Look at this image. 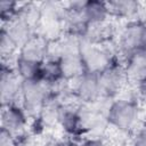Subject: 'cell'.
<instances>
[{"mask_svg":"<svg viewBox=\"0 0 146 146\" xmlns=\"http://www.w3.org/2000/svg\"><path fill=\"white\" fill-rule=\"evenodd\" d=\"M113 57L114 55L108 48L103 44H92L82 38L81 58L88 73L99 74L114 63Z\"/></svg>","mask_w":146,"mask_h":146,"instance_id":"cell-4","label":"cell"},{"mask_svg":"<svg viewBox=\"0 0 146 146\" xmlns=\"http://www.w3.org/2000/svg\"><path fill=\"white\" fill-rule=\"evenodd\" d=\"M82 15L89 25L105 23L107 21V17L110 16L107 3L96 0L86 1L84 7L82 9Z\"/></svg>","mask_w":146,"mask_h":146,"instance_id":"cell-14","label":"cell"},{"mask_svg":"<svg viewBox=\"0 0 146 146\" xmlns=\"http://www.w3.org/2000/svg\"><path fill=\"white\" fill-rule=\"evenodd\" d=\"M50 96L48 83L41 80H23L22 107L27 115L38 117L41 108Z\"/></svg>","mask_w":146,"mask_h":146,"instance_id":"cell-2","label":"cell"},{"mask_svg":"<svg viewBox=\"0 0 146 146\" xmlns=\"http://www.w3.org/2000/svg\"><path fill=\"white\" fill-rule=\"evenodd\" d=\"M58 124H60V127L70 135L78 136V135L84 133L83 127L78 113V107L74 108L71 105L63 104L59 112Z\"/></svg>","mask_w":146,"mask_h":146,"instance_id":"cell-12","label":"cell"},{"mask_svg":"<svg viewBox=\"0 0 146 146\" xmlns=\"http://www.w3.org/2000/svg\"><path fill=\"white\" fill-rule=\"evenodd\" d=\"M52 146H75V145L74 144L72 145V143H63V141H60V143H56Z\"/></svg>","mask_w":146,"mask_h":146,"instance_id":"cell-25","label":"cell"},{"mask_svg":"<svg viewBox=\"0 0 146 146\" xmlns=\"http://www.w3.org/2000/svg\"><path fill=\"white\" fill-rule=\"evenodd\" d=\"M0 36H1V40H0V51H1L2 59H5V58L10 57L14 54V50L17 49V48L13 43V41L9 39L8 34L6 33V31L3 29H1Z\"/></svg>","mask_w":146,"mask_h":146,"instance_id":"cell-20","label":"cell"},{"mask_svg":"<svg viewBox=\"0 0 146 146\" xmlns=\"http://www.w3.org/2000/svg\"><path fill=\"white\" fill-rule=\"evenodd\" d=\"M124 71L127 80L136 87L146 80V48L136 51L125 59Z\"/></svg>","mask_w":146,"mask_h":146,"instance_id":"cell-10","label":"cell"},{"mask_svg":"<svg viewBox=\"0 0 146 146\" xmlns=\"http://www.w3.org/2000/svg\"><path fill=\"white\" fill-rule=\"evenodd\" d=\"M107 8L110 16H115L120 18H132L138 17L141 6L138 1L133 0H115L108 1Z\"/></svg>","mask_w":146,"mask_h":146,"instance_id":"cell-13","label":"cell"},{"mask_svg":"<svg viewBox=\"0 0 146 146\" xmlns=\"http://www.w3.org/2000/svg\"><path fill=\"white\" fill-rule=\"evenodd\" d=\"M41 65L42 63L31 62L17 57L16 59V72L22 80H40L41 78Z\"/></svg>","mask_w":146,"mask_h":146,"instance_id":"cell-17","label":"cell"},{"mask_svg":"<svg viewBox=\"0 0 146 146\" xmlns=\"http://www.w3.org/2000/svg\"><path fill=\"white\" fill-rule=\"evenodd\" d=\"M2 29L6 31L16 48L19 49L33 36V27L21 15L16 16L14 19L8 22Z\"/></svg>","mask_w":146,"mask_h":146,"instance_id":"cell-9","label":"cell"},{"mask_svg":"<svg viewBox=\"0 0 146 146\" xmlns=\"http://www.w3.org/2000/svg\"><path fill=\"white\" fill-rule=\"evenodd\" d=\"M117 48L125 59L136 51L146 48V22H129L120 33Z\"/></svg>","mask_w":146,"mask_h":146,"instance_id":"cell-3","label":"cell"},{"mask_svg":"<svg viewBox=\"0 0 146 146\" xmlns=\"http://www.w3.org/2000/svg\"><path fill=\"white\" fill-rule=\"evenodd\" d=\"M139 119V105L137 100H123L115 98L108 114L110 125L121 132L131 131Z\"/></svg>","mask_w":146,"mask_h":146,"instance_id":"cell-1","label":"cell"},{"mask_svg":"<svg viewBox=\"0 0 146 146\" xmlns=\"http://www.w3.org/2000/svg\"><path fill=\"white\" fill-rule=\"evenodd\" d=\"M64 103H62L58 98L50 95L44 102L41 108V112L36 119H39V122L43 127H51L58 123L59 112H60V107Z\"/></svg>","mask_w":146,"mask_h":146,"instance_id":"cell-15","label":"cell"},{"mask_svg":"<svg viewBox=\"0 0 146 146\" xmlns=\"http://www.w3.org/2000/svg\"><path fill=\"white\" fill-rule=\"evenodd\" d=\"M82 146H106L102 139H88Z\"/></svg>","mask_w":146,"mask_h":146,"instance_id":"cell-24","label":"cell"},{"mask_svg":"<svg viewBox=\"0 0 146 146\" xmlns=\"http://www.w3.org/2000/svg\"><path fill=\"white\" fill-rule=\"evenodd\" d=\"M63 78L59 60L46 59L41 65V78L40 80L46 83L55 82Z\"/></svg>","mask_w":146,"mask_h":146,"instance_id":"cell-19","label":"cell"},{"mask_svg":"<svg viewBox=\"0 0 146 146\" xmlns=\"http://www.w3.org/2000/svg\"><path fill=\"white\" fill-rule=\"evenodd\" d=\"M59 63H60L63 78H65L67 80H71V81L75 80L87 72L83 60L81 58V55L63 57V58H60Z\"/></svg>","mask_w":146,"mask_h":146,"instance_id":"cell-16","label":"cell"},{"mask_svg":"<svg viewBox=\"0 0 146 146\" xmlns=\"http://www.w3.org/2000/svg\"><path fill=\"white\" fill-rule=\"evenodd\" d=\"M132 146H146V120L135 135L132 139Z\"/></svg>","mask_w":146,"mask_h":146,"instance_id":"cell-21","label":"cell"},{"mask_svg":"<svg viewBox=\"0 0 146 146\" xmlns=\"http://www.w3.org/2000/svg\"><path fill=\"white\" fill-rule=\"evenodd\" d=\"M74 96L81 103H92L100 97L98 74L86 72L83 75L73 80Z\"/></svg>","mask_w":146,"mask_h":146,"instance_id":"cell-8","label":"cell"},{"mask_svg":"<svg viewBox=\"0 0 146 146\" xmlns=\"http://www.w3.org/2000/svg\"><path fill=\"white\" fill-rule=\"evenodd\" d=\"M18 57L31 62L43 63L47 58V41L39 35H33L19 49Z\"/></svg>","mask_w":146,"mask_h":146,"instance_id":"cell-11","label":"cell"},{"mask_svg":"<svg viewBox=\"0 0 146 146\" xmlns=\"http://www.w3.org/2000/svg\"><path fill=\"white\" fill-rule=\"evenodd\" d=\"M22 86L23 80L17 74L16 70H13L6 63H2L1 67V81H0V97L1 105L16 104L17 98L22 99Z\"/></svg>","mask_w":146,"mask_h":146,"instance_id":"cell-5","label":"cell"},{"mask_svg":"<svg viewBox=\"0 0 146 146\" xmlns=\"http://www.w3.org/2000/svg\"><path fill=\"white\" fill-rule=\"evenodd\" d=\"M0 146H18L13 135L3 128H1L0 133Z\"/></svg>","mask_w":146,"mask_h":146,"instance_id":"cell-22","label":"cell"},{"mask_svg":"<svg viewBox=\"0 0 146 146\" xmlns=\"http://www.w3.org/2000/svg\"><path fill=\"white\" fill-rule=\"evenodd\" d=\"M27 122V114L23 107L17 104L2 106L1 128L9 131L15 139L21 138Z\"/></svg>","mask_w":146,"mask_h":146,"instance_id":"cell-7","label":"cell"},{"mask_svg":"<svg viewBox=\"0 0 146 146\" xmlns=\"http://www.w3.org/2000/svg\"><path fill=\"white\" fill-rule=\"evenodd\" d=\"M125 79L127 76L123 66L116 63L110 65L106 70L98 74L100 96H106L115 99L124 87Z\"/></svg>","mask_w":146,"mask_h":146,"instance_id":"cell-6","label":"cell"},{"mask_svg":"<svg viewBox=\"0 0 146 146\" xmlns=\"http://www.w3.org/2000/svg\"><path fill=\"white\" fill-rule=\"evenodd\" d=\"M137 91H138L139 97L146 103V80H144L137 86Z\"/></svg>","mask_w":146,"mask_h":146,"instance_id":"cell-23","label":"cell"},{"mask_svg":"<svg viewBox=\"0 0 146 146\" xmlns=\"http://www.w3.org/2000/svg\"><path fill=\"white\" fill-rule=\"evenodd\" d=\"M40 21H63L65 15V6L59 2L47 1L39 7Z\"/></svg>","mask_w":146,"mask_h":146,"instance_id":"cell-18","label":"cell"}]
</instances>
